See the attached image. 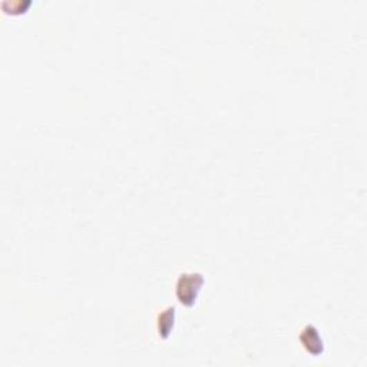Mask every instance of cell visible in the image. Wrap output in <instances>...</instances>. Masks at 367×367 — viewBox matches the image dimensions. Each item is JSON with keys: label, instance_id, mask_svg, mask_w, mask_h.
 Returning a JSON list of instances; mask_svg holds the SVG:
<instances>
[{"label": "cell", "instance_id": "6da1fadb", "mask_svg": "<svg viewBox=\"0 0 367 367\" xmlns=\"http://www.w3.org/2000/svg\"><path fill=\"white\" fill-rule=\"evenodd\" d=\"M204 281V276L200 272L182 273L178 277L176 285V294L178 301L187 307L194 305L198 300Z\"/></svg>", "mask_w": 367, "mask_h": 367}, {"label": "cell", "instance_id": "7a4b0ae2", "mask_svg": "<svg viewBox=\"0 0 367 367\" xmlns=\"http://www.w3.org/2000/svg\"><path fill=\"white\" fill-rule=\"evenodd\" d=\"M300 343L304 350L314 357L324 353V340L314 324H305L300 332Z\"/></svg>", "mask_w": 367, "mask_h": 367}, {"label": "cell", "instance_id": "3957f363", "mask_svg": "<svg viewBox=\"0 0 367 367\" xmlns=\"http://www.w3.org/2000/svg\"><path fill=\"white\" fill-rule=\"evenodd\" d=\"M176 319H177V312L176 307L168 305L164 310L158 314L157 317V332L161 339H168L176 327Z\"/></svg>", "mask_w": 367, "mask_h": 367}]
</instances>
